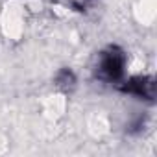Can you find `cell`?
Masks as SVG:
<instances>
[{
    "instance_id": "1",
    "label": "cell",
    "mask_w": 157,
    "mask_h": 157,
    "mask_svg": "<svg viewBox=\"0 0 157 157\" xmlns=\"http://www.w3.org/2000/svg\"><path fill=\"white\" fill-rule=\"evenodd\" d=\"M122 70H124V54L122 50L118 48H109L104 57H102V63H100V76L104 80H118L122 76Z\"/></svg>"
},
{
    "instance_id": "2",
    "label": "cell",
    "mask_w": 157,
    "mask_h": 157,
    "mask_svg": "<svg viewBox=\"0 0 157 157\" xmlns=\"http://www.w3.org/2000/svg\"><path fill=\"white\" fill-rule=\"evenodd\" d=\"M124 93H131L137 96H142L146 100H153L155 98V83H153V78L148 76H137L131 78V80L120 87Z\"/></svg>"
},
{
    "instance_id": "3",
    "label": "cell",
    "mask_w": 157,
    "mask_h": 157,
    "mask_svg": "<svg viewBox=\"0 0 157 157\" xmlns=\"http://www.w3.org/2000/svg\"><path fill=\"white\" fill-rule=\"evenodd\" d=\"M74 82H76V78H74V74H72L70 70H61V72H59V76H57V85H59V87H63V89L72 87V85H74Z\"/></svg>"
}]
</instances>
